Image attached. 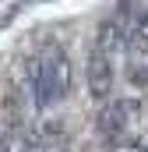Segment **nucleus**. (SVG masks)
Masks as SVG:
<instances>
[{"instance_id":"obj_1","label":"nucleus","mask_w":148,"mask_h":152,"mask_svg":"<svg viewBox=\"0 0 148 152\" xmlns=\"http://www.w3.org/2000/svg\"><path fill=\"white\" fill-rule=\"evenodd\" d=\"M32 88H36L39 106H53L64 99L67 92V75H64V57H42L32 75Z\"/></svg>"},{"instance_id":"obj_2","label":"nucleus","mask_w":148,"mask_h":152,"mask_svg":"<svg viewBox=\"0 0 148 152\" xmlns=\"http://www.w3.org/2000/svg\"><path fill=\"white\" fill-rule=\"evenodd\" d=\"M113 78H116V71L110 64V53L95 46L92 57H88V92H92V99H110L113 96Z\"/></svg>"},{"instance_id":"obj_3","label":"nucleus","mask_w":148,"mask_h":152,"mask_svg":"<svg viewBox=\"0 0 148 152\" xmlns=\"http://www.w3.org/2000/svg\"><path fill=\"white\" fill-rule=\"evenodd\" d=\"M127 117H131V106H127L123 99H106V106L95 117V131H99L102 138L116 142V138L127 131Z\"/></svg>"},{"instance_id":"obj_4","label":"nucleus","mask_w":148,"mask_h":152,"mask_svg":"<svg viewBox=\"0 0 148 152\" xmlns=\"http://www.w3.org/2000/svg\"><path fill=\"white\" fill-rule=\"evenodd\" d=\"M123 39H127V32H123V25H120V18H110V21H102V28H99V50H106V53H116L120 46H123Z\"/></svg>"},{"instance_id":"obj_5","label":"nucleus","mask_w":148,"mask_h":152,"mask_svg":"<svg viewBox=\"0 0 148 152\" xmlns=\"http://www.w3.org/2000/svg\"><path fill=\"white\" fill-rule=\"evenodd\" d=\"M53 152H71V149H53Z\"/></svg>"},{"instance_id":"obj_6","label":"nucleus","mask_w":148,"mask_h":152,"mask_svg":"<svg viewBox=\"0 0 148 152\" xmlns=\"http://www.w3.org/2000/svg\"><path fill=\"white\" fill-rule=\"evenodd\" d=\"M141 152H148V145H145V149H141Z\"/></svg>"}]
</instances>
